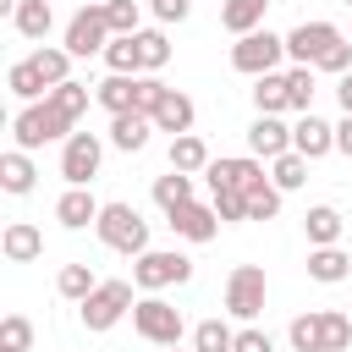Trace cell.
Returning a JSON list of instances; mask_svg holds the SVG:
<instances>
[{"instance_id": "obj_1", "label": "cell", "mask_w": 352, "mask_h": 352, "mask_svg": "<svg viewBox=\"0 0 352 352\" xmlns=\"http://www.w3.org/2000/svg\"><path fill=\"white\" fill-rule=\"evenodd\" d=\"M11 132H16V148L33 154V148H44V143H55V138H72L77 121H72L66 110H55L50 99H38V104H22V110H16Z\"/></svg>"}, {"instance_id": "obj_2", "label": "cell", "mask_w": 352, "mask_h": 352, "mask_svg": "<svg viewBox=\"0 0 352 352\" xmlns=\"http://www.w3.org/2000/svg\"><path fill=\"white\" fill-rule=\"evenodd\" d=\"M94 231H99V242H104L110 253H126V258L148 253V220H143L132 204H104Z\"/></svg>"}, {"instance_id": "obj_3", "label": "cell", "mask_w": 352, "mask_h": 352, "mask_svg": "<svg viewBox=\"0 0 352 352\" xmlns=\"http://www.w3.org/2000/svg\"><path fill=\"white\" fill-rule=\"evenodd\" d=\"M132 330H138L148 346H182V336H187L182 308H170L160 292H148V297L132 302Z\"/></svg>"}, {"instance_id": "obj_4", "label": "cell", "mask_w": 352, "mask_h": 352, "mask_svg": "<svg viewBox=\"0 0 352 352\" xmlns=\"http://www.w3.org/2000/svg\"><path fill=\"white\" fill-rule=\"evenodd\" d=\"M132 280H99L82 302H77V314H82V324L99 336V330H110V324H121V314H132Z\"/></svg>"}, {"instance_id": "obj_5", "label": "cell", "mask_w": 352, "mask_h": 352, "mask_svg": "<svg viewBox=\"0 0 352 352\" xmlns=\"http://www.w3.org/2000/svg\"><path fill=\"white\" fill-rule=\"evenodd\" d=\"M280 60H286V38L270 33V28H253V33H242V38L231 44V66H236L242 77H264V72H275Z\"/></svg>"}, {"instance_id": "obj_6", "label": "cell", "mask_w": 352, "mask_h": 352, "mask_svg": "<svg viewBox=\"0 0 352 352\" xmlns=\"http://www.w3.org/2000/svg\"><path fill=\"white\" fill-rule=\"evenodd\" d=\"M264 297H270V280H264L258 264H236V270L226 275V314H231V319L253 324V319L264 314Z\"/></svg>"}, {"instance_id": "obj_7", "label": "cell", "mask_w": 352, "mask_h": 352, "mask_svg": "<svg viewBox=\"0 0 352 352\" xmlns=\"http://www.w3.org/2000/svg\"><path fill=\"white\" fill-rule=\"evenodd\" d=\"M116 33H110V16H104V0H88L72 22H66V50L77 55V60H88V55H104V44H110Z\"/></svg>"}, {"instance_id": "obj_8", "label": "cell", "mask_w": 352, "mask_h": 352, "mask_svg": "<svg viewBox=\"0 0 352 352\" xmlns=\"http://www.w3.org/2000/svg\"><path fill=\"white\" fill-rule=\"evenodd\" d=\"M132 280L143 286V292H165V286H187L192 280V258L187 253H138V264H132Z\"/></svg>"}, {"instance_id": "obj_9", "label": "cell", "mask_w": 352, "mask_h": 352, "mask_svg": "<svg viewBox=\"0 0 352 352\" xmlns=\"http://www.w3.org/2000/svg\"><path fill=\"white\" fill-rule=\"evenodd\" d=\"M330 44H341V28H336V22H324V16L297 22V28L286 33V60H297V66H319V55H324Z\"/></svg>"}, {"instance_id": "obj_10", "label": "cell", "mask_w": 352, "mask_h": 352, "mask_svg": "<svg viewBox=\"0 0 352 352\" xmlns=\"http://www.w3.org/2000/svg\"><path fill=\"white\" fill-rule=\"evenodd\" d=\"M99 160H104V143H99L94 132H72L66 148H60V176H66V187H88V182L99 176Z\"/></svg>"}, {"instance_id": "obj_11", "label": "cell", "mask_w": 352, "mask_h": 352, "mask_svg": "<svg viewBox=\"0 0 352 352\" xmlns=\"http://www.w3.org/2000/svg\"><path fill=\"white\" fill-rule=\"evenodd\" d=\"M292 148H297L302 160H324V154L336 148V126H330V121H319L314 110H302V116H297V126H292Z\"/></svg>"}, {"instance_id": "obj_12", "label": "cell", "mask_w": 352, "mask_h": 352, "mask_svg": "<svg viewBox=\"0 0 352 352\" xmlns=\"http://www.w3.org/2000/svg\"><path fill=\"white\" fill-rule=\"evenodd\" d=\"M99 198L88 192V187H66L60 198H55V220L66 226V231H82V226H99Z\"/></svg>"}, {"instance_id": "obj_13", "label": "cell", "mask_w": 352, "mask_h": 352, "mask_svg": "<svg viewBox=\"0 0 352 352\" xmlns=\"http://www.w3.org/2000/svg\"><path fill=\"white\" fill-rule=\"evenodd\" d=\"M170 220V231L176 236H187V242H214V231H220V214H214V204H182L176 214H165Z\"/></svg>"}, {"instance_id": "obj_14", "label": "cell", "mask_w": 352, "mask_h": 352, "mask_svg": "<svg viewBox=\"0 0 352 352\" xmlns=\"http://www.w3.org/2000/svg\"><path fill=\"white\" fill-rule=\"evenodd\" d=\"M248 148H253L258 160H280V154L292 148V126H286L280 116H258V121L248 126Z\"/></svg>"}, {"instance_id": "obj_15", "label": "cell", "mask_w": 352, "mask_h": 352, "mask_svg": "<svg viewBox=\"0 0 352 352\" xmlns=\"http://www.w3.org/2000/svg\"><path fill=\"white\" fill-rule=\"evenodd\" d=\"M0 253H6L11 264H33V258L44 253V231H38L33 220H11V226L0 231Z\"/></svg>"}, {"instance_id": "obj_16", "label": "cell", "mask_w": 352, "mask_h": 352, "mask_svg": "<svg viewBox=\"0 0 352 352\" xmlns=\"http://www.w3.org/2000/svg\"><path fill=\"white\" fill-rule=\"evenodd\" d=\"M192 121H198V104H192L182 88H170V94L160 99V110H154V132H170V138L192 132Z\"/></svg>"}, {"instance_id": "obj_17", "label": "cell", "mask_w": 352, "mask_h": 352, "mask_svg": "<svg viewBox=\"0 0 352 352\" xmlns=\"http://www.w3.org/2000/svg\"><path fill=\"white\" fill-rule=\"evenodd\" d=\"M209 187H253V182H264V165H258V154H248V160H209Z\"/></svg>"}, {"instance_id": "obj_18", "label": "cell", "mask_w": 352, "mask_h": 352, "mask_svg": "<svg viewBox=\"0 0 352 352\" xmlns=\"http://www.w3.org/2000/svg\"><path fill=\"white\" fill-rule=\"evenodd\" d=\"M148 132H154V116H143V110H121V116H110V143H116L121 154H138V148L148 143Z\"/></svg>"}, {"instance_id": "obj_19", "label": "cell", "mask_w": 352, "mask_h": 352, "mask_svg": "<svg viewBox=\"0 0 352 352\" xmlns=\"http://www.w3.org/2000/svg\"><path fill=\"white\" fill-rule=\"evenodd\" d=\"M253 104H258V116H286V110H292L286 72H264V77H253Z\"/></svg>"}, {"instance_id": "obj_20", "label": "cell", "mask_w": 352, "mask_h": 352, "mask_svg": "<svg viewBox=\"0 0 352 352\" xmlns=\"http://www.w3.org/2000/svg\"><path fill=\"white\" fill-rule=\"evenodd\" d=\"M264 11H270V0H220V28L242 38V33L264 28Z\"/></svg>"}, {"instance_id": "obj_21", "label": "cell", "mask_w": 352, "mask_h": 352, "mask_svg": "<svg viewBox=\"0 0 352 352\" xmlns=\"http://www.w3.org/2000/svg\"><path fill=\"white\" fill-rule=\"evenodd\" d=\"M308 275H314L319 286H336V280L352 275V258H346L336 242H330V248H314V253H308Z\"/></svg>"}, {"instance_id": "obj_22", "label": "cell", "mask_w": 352, "mask_h": 352, "mask_svg": "<svg viewBox=\"0 0 352 352\" xmlns=\"http://www.w3.org/2000/svg\"><path fill=\"white\" fill-rule=\"evenodd\" d=\"M94 99L110 110V116H121V110H132V99H138V77H126V72H110L99 88H94Z\"/></svg>"}, {"instance_id": "obj_23", "label": "cell", "mask_w": 352, "mask_h": 352, "mask_svg": "<svg viewBox=\"0 0 352 352\" xmlns=\"http://www.w3.org/2000/svg\"><path fill=\"white\" fill-rule=\"evenodd\" d=\"M33 176H38V170H33L28 148L0 154V187H6V192H16V198H22V192H33Z\"/></svg>"}, {"instance_id": "obj_24", "label": "cell", "mask_w": 352, "mask_h": 352, "mask_svg": "<svg viewBox=\"0 0 352 352\" xmlns=\"http://www.w3.org/2000/svg\"><path fill=\"white\" fill-rule=\"evenodd\" d=\"M341 226H346V220H341L330 204H314V209L302 214V231H308V242H314V248H330V242H341Z\"/></svg>"}, {"instance_id": "obj_25", "label": "cell", "mask_w": 352, "mask_h": 352, "mask_svg": "<svg viewBox=\"0 0 352 352\" xmlns=\"http://www.w3.org/2000/svg\"><path fill=\"white\" fill-rule=\"evenodd\" d=\"M11 28H16L22 38H33V44H38V38L55 28V11H50V0H22V6H16V16H11Z\"/></svg>"}, {"instance_id": "obj_26", "label": "cell", "mask_w": 352, "mask_h": 352, "mask_svg": "<svg viewBox=\"0 0 352 352\" xmlns=\"http://www.w3.org/2000/svg\"><path fill=\"white\" fill-rule=\"evenodd\" d=\"M170 170H209V148H204V138L198 132H182V138H170Z\"/></svg>"}, {"instance_id": "obj_27", "label": "cell", "mask_w": 352, "mask_h": 352, "mask_svg": "<svg viewBox=\"0 0 352 352\" xmlns=\"http://www.w3.org/2000/svg\"><path fill=\"white\" fill-rule=\"evenodd\" d=\"M154 204L165 214H176L182 204H192V176L187 170H170V176H154Z\"/></svg>"}, {"instance_id": "obj_28", "label": "cell", "mask_w": 352, "mask_h": 352, "mask_svg": "<svg viewBox=\"0 0 352 352\" xmlns=\"http://www.w3.org/2000/svg\"><path fill=\"white\" fill-rule=\"evenodd\" d=\"M6 88H11L22 104H38V94H50V82L38 77V66H33V60H16V66L6 72Z\"/></svg>"}, {"instance_id": "obj_29", "label": "cell", "mask_w": 352, "mask_h": 352, "mask_svg": "<svg viewBox=\"0 0 352 352\" xmlns=\"http://www.w3.org/2000/svg\"><path fill=\"white\" fill-rule=\"evenodd\" d=\"M270 182H275L280 192H297V187L308 182V160H302L297 148H286L280 160H270Z\"/></svg>"}, {"instance_id": "obj_30", "label": "cell", "mask_w": 352, "mask_h": 352, "mask_svg": "<svg viewBox=\"0 0 352 352\" xmlns=\"http://www.w3.org/2000/svg\"><path fill=\"white\" fill-rule=\"evenodd\" d=\"M94 286H99V275H94L88 264H60V275H55V292H60L66 302H82Z\"/></svg>"}, {"instance_id": "obj_31", "label": "cell", "mask_w": 352, "mask_h": 352, "mask_svg": "<svg viewBox=\"0 0 352 352\" xmlns=\"http://www.w3.org/2000/svg\"><path fill=\"white\" fill-rule=\"evenodd\" d=\"M104 66H110V72H126V77H138V72H143V60H138V33H121V38H110V44H104Z\"/></svg>"}, {"instance_id": "obj_32", "label": "cell", "mask_w": 352, "mask_h": 352, "mask_svg": "<svg viewBox=\"0 0 352 352\" xmlns=\"http://www.w3.org/2000/svg\"><path fill=\"white\" fill-rule=\"evenodd\" d=\"M44 99H50L55 110H66L72 121H82V116H88V99H94V94H88L82 82H72V77H66V82H55V88H50Z\"/></svg>"}, {"instance_id": "obj_33", "label": "cell", "mask_w": 352, "mask_h": 352, "mask_svg": "<svg viewBox=\"0 0 352 352\" xmlns=\"http://www.w3.org/2000/svg\"><path fill=\"white\" fill-rule=\"evenodd\" d=\"M138 60H143V72H160L170 60V38L160 28H138Z\"/></svg>"}, {"instance_id": "obj_34", "label": "cell", "mask_w": 352, "mask_h": 352, "mask_svg": "<svg viewBox=\"0 0 352 352\" xmlns=\"http://www.w3.org/2000/svg\"><path fill=\"white\" fill-rule=\"evenodd\" d=\"M28 60H33V66H38V77L55 88V82H66V72H72V60H77V55H72V50H50V44H44V50H33Z\"/></svg>"}, {"instance_id": "obj_35", "label": "cell", "mask_w": 352, "mask_h": 352, "mask_svg": "<svg viewBox=\"0 0 352 352\" xmlns=\"http://www.w3.org/2000/svg\"><path fill=\"white\" fill-rule=\"evenodd\" d=\"M275 214H280V187L264 176L248 187V220H275Z\"/></svg>"}, {"instance_id": "obj_36", "label": "cell", "mask_w": 352, "mask_h": 352, "mask_svg": "<svg viewBox=\"0 0 352 352\" xmlns=\"http://www.w3.org/2000/svg\"><path fill=\"white\" fill-rule=\"evenodd\" d=\"M319 314H324L319 352H346V346H352V314H336V308H319Z\"/></svg>"}, {"instance_id": "obj_37", "label": "cell", "mask_w": 352, "mask_h": 352, "mask_svg": "<svg viewBox=\"0 0 352 352\" xmlns=\"http://www.w3.org/2000/svg\"><path fill=\"white\" fill-rule=\"evenodd\" d=\"M319 336H324V314H297L292 330H286L292 352H319Z\"/></svg>"}, {"instance_id": "obj_38", "label": "cell", "mask_w": 352, "mask_h": 352, "mask_svg": "<svg viewBox=\"0 0 352 352\" xmlns=\"http://www.w3.org/2000/svg\"><path fill=\"white\" fill-rule=\"evenodd\" d=\"M231 346H236V330L220 324V319H204L192 330V352H231Z\"/></svg>"}, {"instance_id": "obj_39", "label": "cell", "mask_w": 352, "mask_h": 352, "mask_svg": "<svg viewBox=\"0 0 352 352\" xmlns=\"http://www.w3.org/2000/svg\"><path fill=\"white\" fill-rule=\"evenodd\" d=\"M214 198V214H220V226H236V220H248V192L242 187H209Z\"/></svg>"}, {"instance_id": "obj_40", "label": "cell", "mask_w": 352, "mask_h": 352, "mask_svg": "<svg viewBox=\"0 0 352 352\" xmlns=\"http://www.w3.org/2000/svg\"><path fill=\"white\" fill-rule=\"evenodd\" d=\"M314 82H319L314 66H292V72H286V88H292V110H297V116L314 110Z\"/></svg>"}, {"instance_id": "obj_41", "label": "cell", "mask_w": 352, "mask_h": 352, "mask_svg": "<svg viewBox=\"0 0 352 352\" xmlns=\"http://www.w3.org/2000/svg\"><path fill=\"white\" fill-rule=\"evenodd\" d=\"M0 346H6V352H28V346H33V324H28L22 314H6V319H0Z\"/></svg>"}, {"instance_id": "obj_42", "label": "cell", "mask_w": 352, "mask_h": 352, "mask_svg": "<svg viewBox=\"0 0 352 352\" xmlns=\"http://www.w3.org/2000/svg\"><path fill=\"white\" fill-rule=\"evenodd\" d=\"M165 94H170V88H165V82H160L154 72H138V99H132V110H143V116H154Z\"/></svg>"}, {"instance_id": "obj_43", "label": "cell", "mask_w": 352, "mask_h": 352, "mask_svg": "<svg viewBox=\"0 0 352 352\" xmlns=\"http://www.w3.org/2000/svg\"><path fill=\"white\" fill-rule=\"evenodd\" d=\"M104 16H110V33H138V0H104Z\"/></svg>"}, {"instance_id": "obj_44", "label": "cell", "mask_w": 352, "mask_h": 352, "mask_svg": "<svg viewBox=\"0 0 352 352\" xmlns=\"http://www.w3.org/2000/svg\"><path fill=\"white\" fill-rule=\"evenodd\" d=\"M314 72H336V77H341V72H352V44H346V38H341V44H330V50L319 55V66H314Z\"/></svg>"}, {"instance_id": "obj_45", "label": "cell", "mask_w": 352, "mask_h": 352, "mask_svg": "<svg viewBox=\"0 0 352 352\" xmlns=\"http://www.w3.org/2000/svg\"><path fill=\"white\" fill-rule=\"evenodd\" d=\"M231 352H275V341H270L264 330L248 324V330H236V346H231Z\"/></svg>"}, {"instance_id": "obj_46", "label": "cell", "mask_w": 352, "mask_h": 352, "mask_svg": "<svg viewBox=\"0 0 352 352\" xmlns=\"http://www.w3.org/2000/svg\"><path fill=\"white\" fill-rule=\"evenodd\" d=\"M187 11H192V0H154L160 22H187Z\"/></svg>"}, {"instance_id": "obj_47", "label": "cell", "mask_w": 352, "mask_h": 352, "mask_svg": "<svg viewBox=\"0 0 352 352\" xmlns=\"http://www.w3.org/2000/svg\"><path fill=\"white\" fill-rule=\"evenodd\" d=\"M336 148L352 160V116H341V126H336Z\"/></svg>"}, {"instance_id": "obj_48", "label": "cell", "mask_w": 352, "mask_h": 352, "mask_svg": "<svg viewBox=\"0 0 352 352\" xmlns=\"http://www.w3.org/2000/svg\"><path fill=\"white\" fill-rule=\"evenodd\" d=\"M336 99H341V110L352 116V72H341V82H336Z\"/></svg>"}, {"instance_id": "obj_49", "label": "cell", "mask_w": 352, "mask_h": 352, "mask_svg": "<svg viewBox=\"0 0 352 352\" xmlns=\"http://www.w3.org/2000/svg\"><path fill=\"white\" fill-rule=\"evenodd\" d=\"M160 352H182V346H160Z\"/></svg>"}, {"instance_id": "obj_50", "label": "cell", "mask_w": 352, "mask_h": 352, "mask_svg": "<svg viewBox=\"0 0 352 352\" xmlns=\"http://www.w3.org/2000/svg\"><path fill=\"white\" fill-rule=\"evenodd\" d=\"M0 352H6V346H0Z\"/></svg>"}, {"instance_id": "obj_51", "label": "cell", "mask_w": 352, "mask_h": 352, "mask_svg": "<svg viewBox=\"0 0 352 352\" xmlns=\"http://www.w3.org/2000/svg\"><path fill=\"white\" fill-rule=\"evenodd\" d=\"M346 6H352V0H346Z\"/></svg>"}]
</instances>
